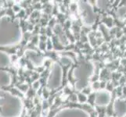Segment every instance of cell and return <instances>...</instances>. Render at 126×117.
Segmentation results:
<instances>
[{
  "label": "cell",
  "instance_id": "2",
  "mask_svg": "<svg viewBox=\"0 0 126 117\" xmlns=\"http://www.w3.org/2000/svg\"><path fill=\"white\" fill-rule=\"evenodd\" d=\"M77 98H78V102L80 104H86L87 103V98L88 96L83 93L81 92V91H77Z\"/></svg>",
  "mask_w": 126,
  "mask_h": 117
},
{
  "label": "cell",
  "instance_id": "1",
  "mask_svg": "<svg viewBox=\"0 0 126 117\" xmlns=\"http://www.w3.org/2000/svg\"><path fill=\"white\" fill-rule=\"evenodd\" d=\"M98 92L93 91L89 95H88V98H87V104H89L90 106H92L94 108L96 106V104H95V99H96V95Z\"/></svg>",
  "mask_w": 126,
  "mask_h": 117
},
{
  "label": "cell",
  "instance_id": "3",
  "mask_svg": "<svg viewBox=\"0 0 126 117\" xmlns=\"http://www.w3.org/2000/svg\"><path fill=\"white\" fill-rule=\"evenodd\" d=\"M93 91V89H92V87H91V84L90 85H86L85 87H84L83 88H82L81 90V93H83L84 94H85V95H89L91 93H92Z\"/></svg>",
  "mask_w": 126,
  "mask_h": 117
}]
</instances>
